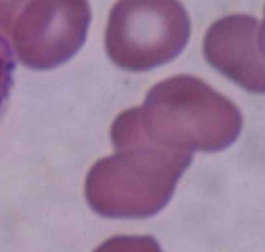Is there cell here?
<instances>
[{
  "instance_id": "obj_1",
  "label": "cell",
  "mask_w": 265,
  "mask_h": 252,
  "mask_svg": "<svg viewBox=\"0 0 265 252\" xmlns=\"http://www.w3.org/2000/svg\"><path fill=\"white\" fill-rule=\"evenodd\" d=\"M243 119L234 103L198 77L175 75L147 92L142 106L119 114L112 127L162 148L218 152L236 142Z\"/></svg>"
},
{
  "instance_id": "obj_2",
  "label": "cell",
  "mask_w": 265,
  "mask_h": 252,
  "mask_svg": "<svg viewBox=\"0 0 265 252\" xmlns=\"http://www.w3.org/2000/svg\"><path fill=\"white\" fill-rule=\"evenodd\" d=\"M115 153L97 161L86 180V198L103 217L146 218L168 204L191 153L153 146L110 128Z\"/></svg>"
},
{
  "instance_id": "obj_3",
  "label": "cell",
  "mask_w": 265,
  "mask_h": 252,
  "mask_svg": "<svg viewBox=\"0 0 265 252\" xmlns=\"http://www.w3.org/2000/svg\"><path fill=\"white\" fill-rule=\"evenodd\" d=\"M190 19L178 0H118L109 13L105 47L119 68L149 71L186 47Z\"/></svg>"
},
{
  "instance_id": "obj_4",
  "label": "cell",
  "mask_w": 265,
  "mask_h": 252,
  "mask_svg": "<svg viewBox=\"0 0 265 252\" xmlns=\"http://www.w3.org/2000/svg\"><path fill=\"white\" fill-rule=\"evenodd\" d=\"M90 21L87 0H30L9 31L13 50L28 68H56L81 49Z\"/></svg>"
},
{
  "instance_id": "obj_5",
  "label": "cell",
  "mask_w": 265,
  "mask_h": 252,
  "mask_svg": "<svg viewBox=\"0 0 265 252\" xmlns=\"http://www.w3.org/2000/svg\"><path fill=\"white\" fill-rule=\"evenodd\" d=\"M258 19L234 13L211 25L203 40V53L212 68L246 92L265 93V57L258 44Z\"/></svg>"
},
{
  "instance_id": "obj_6",
  "label": "cell",
  "mask_w": 265,
  "mask_h": 252,
  "mask_svg": "<svg viewBox=\"0 0 265 252\" xmlns=\"http://www.w3.org/2000/svg\"><path fill=\"white\" fill-rule=\"evenodd\" d=\"M94 252H161L150 236H116L102 243Z\"/></svg>"
},
{
  "instance_id": "obj_7",
  "label": "cell",
  "mask_w": 265,
  "mask_h": 252,
  "mask_svg": "<svg viewBox=\"0 0 265 252\" xmlns=\"http://www.w3.org/2000/svg\"><path fill=\"white\" fill-rule=\"evenodd\" d=\"M13 71H15V61L9 41L6 40L5 34L0 31V115L9 97L12 84H13Z\"/></svg>"
},
{
  "instance_id": "obj_8",
  "label": "cell",
  "mask_w": 265,
  "mask_h": 252,
  "mask_svg": "<svg viewBox=\"0 0 265 252\" xmlns=\"http://www.w3.org/2000/svg\"><path fill=\"white\" fill-rule=\"evenodd\" d=\"M30 0H0V28L9 33L15 18Z\"/></svg>"
},
{
  "instance_id": "obj_9",
  "label": "cell",
  "mask_w": 265,
  "mask_h": 252,
  "mask_svg": "<svg viewBox=\"0 0 265 252\" xmlns=\"http://www.w3.org/2000/svg\"><path fill=\"white\" fill-rule=\"evenodd\" d=\"M258 44L261 49V53L265 57V11H264V19L259 24V31H258Z\"/></svg>"
}]
</instances>
